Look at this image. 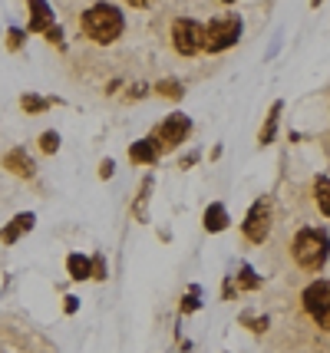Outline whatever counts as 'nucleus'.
Wrapping results in <instances>:
<instances>
[{
	"instance_id": "obj_2",
	"label": "nucleus",
	"mask_w": 330,
	"mask_h": 353,
	"mask_svg": "<svg viewBox=\"0 0 330 353\" xmlns=\"http://www.w3.org/2000/svg\"><path fill=\"white\" fill-rule=\"evenodd\" d=\"M291 254L294 261L304 268V271H324L327 264V231L324 228H300L294 234V245H291Z\"/></svg>"
},
{
	"instance_id": "obj_19",
	"label": "nucleus",
	"mask_w": 330,
	"mask_h": 353,
	"mask_svg": "<svg viewBox=\"0 0 330 353\" xmlns=\"http://www.w3.org/2000/svg\"><path fill=\"white\" fill-rule=\"evenodd\" d=\"M90 268H93V274H90V277H99V281H106V261H103V254H96L93 261H90Z\"/></svg>"
},
{
	"instance_id": "obj_21",
	"label": "nucleus",
	"mask_w": 330,
	"mask_h": 353,
	"mask_svg": "<svg viewBox=\"0 0 330 353\" xmlns=\"http://www.w3.org/2000/svg\"><path fill=\"white\" fill-rule=\"evenodd\" d=\"M7 37H10V40H7V43H10V50H20V40H23V33H20V30H10Z\"/></svg>"
},
{
	"instance_id": "obj_3",
	"label": "nucleus",
	"mask_w": 330,
	"mask_h": 353,
	"mask_svg": "<svg viewBox=\"0 0 330 353\" xmlns=\"http://www.w3.org/2000/svg\"><path fill=\"white\" fill-rule=\"evenodd\" d=\"M238 40H241V20H238L235 14H228V17L212 20V23L205 27V43H202V50H205V53H221V50L235 46Z\"/></svg>"
},
{
	"instance_id": "obj_9",
	"label": "nucleus",
	"mask_w": 330,
	"mask_h": 353,
	"mask_svg": "<svg viewBox=\"0 0 330 353\" xmlns=\"http://www.w3.org/2000/svg\"><path fill=\"white\" fill-rule=\"evenodd\" d=\"M53 27V10L47 7V0H30V30L47 33Z\"/></svg>"
},
{
	"instance_id": "obj_6",
	"label": "nucleus",
	"mask_w": 330,
	"mask_h": 353,
	"mask_svg": "<svg viewBox=\"0 0 330 353\" xmlns=\"http://www.w3.org/2000/svg\"><path fill=\"white\" fill-rule=\"evenodd\" d=\"M304 310L317 321V327H327L330 323V284H327V277H317L314 284H307V291H304Z\"/></svg>"
},
{
	"instance_id": "obj_20",
	"label": "nucleus",
	"mask_w": 330,
	"mask_h": 353,
	"mask_svg": "<svg viewBox=\"0 0 330 353\" xmlns=\"http://www.w3.org/2000/svg\"><path fill=\"white\" fill-rule=\"evenodd\" d=\"M238 281H241V288H258V284H261V281H258V277H254L248 268L241 271V277H238Z\"/></svg>"
},
{
	"instance_id": "obj_14",
	"label": "nucleus",
	"mask_w": 330,
	"mask_h": 353,
	"mask_svg": "<svg viewBox=\"0 0 330 353\" xmlns=\"http://www.w3.org/2000/svg\"><path fill=\"white\" fill-rule=\"evenodd\" d=\"M156 92L158 96H165V99H182V83L178 79H162V83H156Z\"/></svg>"
},
{
	"instance_id": "obj_24",
	"label": "nucleus",
	"mask_w": 330,
	"mask_h": 353,
	"mask_svg": "<svg viewBox=\"0 0 330 353\" xmlns=\"http://www.w3.org/2000/svg\"><path fill=\"white\" fill-rule=\"evenodd\" d=\"M221 3H235V0H221Z\"/></svg>"
},
{
	"instance_id": "obj_10",
	"label": "nucleus",
	"mask_w": 330,
	"mask_h": 353,
	"mask_svg": "<svg viewBox=\"0 0 330 353\" xmlns=\"http://www.w3.org/2000/svg\"><path fill=\"white\" fill-rule=\"evenodd\" d=\"M30 228H33V215H30V212H27V215H17L7 228L0 231V241H3V245H14L17 238H20V234H27Z\"/></svg>"
},
{
	"instance_id": "obj_11",
	"label": "nucleus",
	"mask_w": 330,
	"mask_h": 353,
	"mask_svg": "<svg viewBox=\"0 0 330 353\" xmlns=\"http://www.w3.org/2000/svg\"><path fill=\"white\" fill-rule=\"evenodd\" d=\"M129 159H132V162H142V165L156 162L158 159L156 142H152V139H139V142H132V145H129Z\"/></svg>"
},
{
	"instance_id": "obj_1",
	"label": "nucleus",
	"mask_w": 330,
	"mask_h": 353,
	"mask_svg": "<svg viewBox=\"0 0 330 353\" xmlns=\"http://www.w3.org/2000/svg\"><path fill=\"white\" fill-rule=\"evenodd\" d=\"M126 27L123 10L112 7V3H93L86 14H83V33L93 40V43H112Z\"/></svg>"
},
{
	"instance_id": "obj_4",
	"label": "nucleus",
	"mask_w": 330,
	"mask_h": 353,
	"mask_svg": "<svg viewBox=\"0 0 330 353\" xmlns=\"http://www.w3.org/2000/svg\"><path fill=\"white\" fill-rule=\"evenodd\" d=\"M202 43H205V27L198 20H192V17H178L172 23V46L175 53H182V57H195V53H202Z\"/></svg>"
},
{
	"instance_id": "obj_23",
	"label": "nucleus",
	"mask_w": 330,
	"mask_h": 353,
	"mask_svg": "<svg viewBox=\"0 0 330 353\" xmlns=\"http://www.w3.org/2000/svg\"><path fill=\"white\" fill-rule=\"evenodd\" d=\"M129 7H145V3H149V0H126Z\"/></svg>"
},
{
	"instance_id": "obj_22",
	"label": "nucleus",
	"mask_w": 330,
	"mask_h": 353,
	"mask_svg": "<svg viewBox=\"0 0 330 353\" xmlns=\"http://www.w3.org/2000/svg\"><path fill=\"white\" fill-rule=\"evenodd\" d=\"M99 175H103V179H110V175H112V162H110V159L99 165Z\"/></svg>"
},
{
	"instance_id": "obj_5",
	"label": "nucleus",
	"mask_w": 330,
	"mask_h": 353,
	"mask_svg": "<svg viewBox=\"0 0 330 353\" xmlns=\"http://www.w3.org/2000/svg\"><path fill=\"white\" fill-rule=\"evenodd\" d=\"M192 132V119L185 116V112H172L165 123L156 129V136H149L152 142H156L158 152H172L175 145H182L185 139H189Z\"/></svg>"
},
{
	"instance_id": "obj_17",
	"label": "nucleus",
	"mask_w": 330,
	"mask_h": 353,
	"mask_svg": "<svg viewBox=\"0 0 330 353\" xmlns=\"http://www.w3.org/2000/svg\"><path fill=\"white\" fill-rule=\"evenodd\" d=\"M20 106H23V112H43V109L50 106V99H40V96H23V99H20Z\"/></svg>"
},
{
	"instance_id": "obj_8",
	"label": "nucleus",
	"mask_w": 330,
	"mask_h": 353,
	"mask_svg": "<svg viewBox=\"0 0 330 353\" xmlns=\"http://www.w3.org/2000/svg\"><path fill=\"white\" fill-rule=\"evenodd\" d=\"M3 169H10L14 175H20V179H33L37 165H33V159L23 152V149H10V152L3 155Z\"/></svg>"
},
{
	"instance_id": "obj_7",
	"label": "nucleus",
	"mask_w": 330,
	"mask_h": 353,
	"mask_svg": "<svg viewBox=\"0 0 330 353\" xmlns=\"http://www.w3.org/2000/svg\"><path fill=\"white\" fill-rule=\"evenodd\" d=\"M241 231H245V238H248L251 245L267 241V234H271V201L267 199L254 201L248 218H245V225H241Z\"/></svg>"
},
{
	"instance_id": "obj_16",
	"label": "nucleus",
	"mask_w": 330,
	"mask_h": 353,
	"mask_svg": "<svg viewBox=\"0 0 330 353\" xmlns=\"http://www.w3.org/2000/svg\"><path fill=\"white\" fill-rule=\"evenodd\" d=\"M278 119H281V103H274V109H271V116H267V125L261 129V142H271V139H274Z\"/></svg>"
},
{
	"instance_id": "obj_18",
	"label": "nucleus",
	"mask_w": 330,
	"mask_h": 353,
	"mask_svg": "<svg viewBox=\"0 0 330 353\" xmlns=\"http://www.w3.org/2000/svg\"><path fill=\"white\" fill-rule=\"evenodd\" d=\"M40 149H43V152H56V149H60V136H56V132H43V136H40Z\"/></svg>"
},
{
	"instance_id": "obj_15",
	"label": "nucleus",
	"mask_w": 330,
	"mask_h": 353,
	"mask_svg": "<svg viewBox=\"0 0 330 353\" xmlns=\"http://www.w3.org/2000/svg\"><path fill=\"white\" fill-rule=\"evenodd\" d=\"M314 199H317V205H320V212L327 215V212H330V199H327V175H317V179H314Z\"/></svg>"
},
{
	"instance_id": "obj_13",
	"label": "nucleus",
	"mask_w": 330,
	"mask_h": 353,
	"mask_svg": "<svg viewBox=\"0 0 330 353\" xmlns=\"http://www.w3.org/2000/svg\"><path fill=\"white\" fill-rule=\"evenodd\" d=\"M66 268H70V277H76V281H86V277L93 274L90 258H83V254H70V258H66Z\"/></svg>"
},
{
	"instance_id": "obj_12",
	"label": "nucleus",
	"mask_w": 330,
	"mask_h": 353,
	"mask_svg": "<svg viewBox=\"0 0 330 353\" xmlns=\"http://www.w3.org/2000/svg\"><path fill=\"white\" fill-rule=\"evenodd\" d=\"M225 228H228L225 205H208V212H205V231H225Z\"/></svg>"
}]
</instances>
